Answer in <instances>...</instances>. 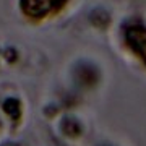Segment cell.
<instances>
[{"mask_svg":"<svg viewBox=\"0 0 146 146\" xmlns=\"http://www.w3.org/2000/svg\"><path fill=\"white\" fill-rule=\"evenodd\" d=\"M65 5L67 0H20L21 11L31 20H44L57 15Z\"/></svg>","mask_w":146,"mask_h":146,"instance_id":"obj_1","label":"cell"},{"mask_svg":"<svg viewBox=\"0 0 146 146\" xmlns=\"http://www.w3.org/2000/svg\"><path fill=\"white\" fill-rule=\"evenodd\" d=\"M125 42L131 50L145 62L146 65V28L141 25H130L123 33Z\"/></svg>","mask_w":146,"mask_h":146,"instance_id":"obj_2","label":"cell"},{"mask_svg":"<svg viewBox=\"0 0 146 146\" xmlns=\"http://www.w3.org/2000/svg\"><path fill=\"white\" fill-rule=\"evenodd\" d=\"M75 75H76V78H78L80 84L81 86H86V88H91V86H94V84L98 83V80H99V73H98V68L93 67L91 63H80L78 67H76V72H75Z\"/></svg>","mask_w":146,"mask_h":146,"instance_id":"obj_3","label":"cell"},{"mask_svg":"<svg viewBox=\"0 0 146 146\" xmlns=\"http://www.w3.org/2000/svg\"><path fill=\"white\" fill-rule=\"evenodd\" d=\"M60 130H62L67 136H70V138H76V136L81 135V125L78 123V120L72 119V117H65V119L62 120Z\"/></svg>","mask_w":146,"mask_h":146,"instance_id":"obj_4","label":"cell"},{"mask_svg":"<svg viewBox=\"0 0 146 146\" xmlns=\"http://www.w3.org/2000/svg\"><path fill=\"white\" fill-rule=\"evenodd\" d=\"M3 110H5L7 114L10 115V119H13L15 122H18V120L21 119V102L18 99H15V98H10V99H7L5 102H3Z\"/></svg>","mask_w":146,"mask_h":146,"instance_id":"obj_5","label":"cell"},{"mask_svg":"<svg viewBox=\"0 0 146 146\" xmlns=\"http://www.w3.org/2000/svg\"><path fill=\"white\" fill-rule=\"evenodd\" d=\"M89 18H91V23H93L94 26L101 28V29H104V28L109 25V21H110L109 13H107L106 10H102V8H96L94 11H91Z\"/></svg>","mask_w":146,"mask_h":146,"instance_id":"obj_6","label":"cell"}]
</instances>
